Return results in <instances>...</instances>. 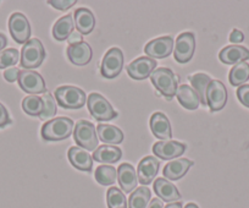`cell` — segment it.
I'll list each match as a JSON object with an SVG mask.
<instances>
[{"mask_svg":"<svg viewBox=\"0 0 249 208\" xmlns=\"http://www.w3.org/2000/svg\"><path fill=\"white\" fill-rule=\"evenodd\" d=\"M150 80L154 87L167 99H171L174 95H176L179 78L172 70L167 68L155 69L150 75Z\"/></svg>","mask_w":249,"mask_h":208,"instance_id":"cell-1","label":"cell"},{"mask_svg":"<svg viewBox=\"0 0 249 208\" xmlns=\"http://www.w3.org/2000/svg\"><path fill=\"white\" fill-rule=\"evenodd\" d=\"M75 124L69 118H56L48 121L42 126V138L44 141H62L70 137Z\"/></svg>","mask_w":249,"mask_h":208,"instance_id":"cell-2","label":"cell"},{"mask_svg":"<svg viewBox=\"0 0 249 208\" xmlns=\"http://www.w3.org/2000/svg\"><path fill=\"white\" fill-rule=\"evenodd\" d=\"M45 59V50L42 42L37 38H32L26 44H23L21 50L20 63L21 66L27 70L37 69L42 65Z\"/></svg>","mask_w":249,"mask_h":208,"instance_id":"cell-3","label":"cell"},{"mask_svg":"<svg viewBox=\"0 0 249 208\" xmlns=\"http://www.w3.org/2000/svg\"><path fill=\"white\" fill-rule=\"evenodd\" d=\"M57 104L66 109H80L86 104V93L75 86H61L55 91Z\"/></svg>","mask_w":249,"mask_h":208,"instance_id":"cell-4","label":"cell"},{"mask_svg":"<svg viewBox=\"0 0 249 208\" xmlns=\"http://www.w3.org/2000/svg\"><path fill=\"white\" fill-rule=\"evenodd\" d=\"M87 107L93 118L98 121H109L117 116L109 102L97 92H93L87 98Z\"/></svg>","mask_w":249,"mask_h":208,"instance_id":"cell-5","label":"cell"},{"mask_svg":"<svg viewBox=\"0 0 249 208\" xmlns=\"http://www.w3.org/2000/svg\"><path fill=\"white\" fill-rule=\"evenodd\" d=\"M73 138L81 148L86 151H95L98 146V136L95 126L87 120H80L73 128Z\"/></svg>","mask_w":249,"mask_h":208,"instance_id":"cell-6","label":"cell"},{"mask_svg":"<svg viewBox=\"0 0 249 208\" xmlns=\"http://www.w3.org/2000/svg\"><path fill=\"white\" fill-rule=\"evenodd\" d=\"M124 69V54L120 48H111L107 52L100 65V73L105 78H115Z\"/></svg>","mask_w":249,"mask_h":208,"instance_id":"cell-7","label":"cell"},{"mask_svg":"<svg viewBox=\"0 0 249 208\" xmlns=\"http://www.w3.org/2000/svg\"><path fill=\"white\" fill-rule=\"evenodd\" d=\"M196 50V38L191 32H183L177 37L174 57L177 63L186 64L193 58Z\"/></svg>","mask_w":249,"mask_h":208,"instance_id":"cell-8","label":"cell"},{"mask_svg":"<svg viewBox=\"0 0 249 208\" xmlns=\"http://www.w3.org/2000/svg\"><path fill=\"white\" fill-rule=\"evenodd\" d=\"M18 85L21 90L28 95H37L39 93L47 92L44 78L42 75L32 70H22L18 74Z\"/></svg>","mask_w":249,"mask_h":208,"instance_id":"cell-9","label":"cell"},{"mask_svg":"<svg viewBox=\"0 0 249 208\" xmlns=\"http://www.w3.org/2000/svg\"><path fill=\"white\" fill-rule=\"evenodd\" d=\"M9 31L14 40L18 44H26L30 40L31 26L27 18L21 13H14L9 19Z\"/></svg>","mask_w":249,"mask_h":208,"instance_id":"cell-10","label":"cell"},{"mask_svg":"<svg viewBox=\"0 0 249 208\" xmlns=\"http://www.w3.org/2000/svg\"><path fill=\"white\" fill-rule=\"evenodd\" d=\"M227 90L219 80H212L207 91V104L210 112H219L226 106Z\"/></svg>","mask_w":249,"mask_h":208,"instance_id":"cell-11","label":"cell"},{"mask_svg":"<svg viewBox=\"0 0 249 208\" xmlns=\"http://www.w3.org/2000/svg\"><path fill=\"white\" fill-rule=\"evenodd\" d=\"M174 50V39L170 36L166 37L155 38L150 40L144 48V52L152 59H164L171 56Z\"/></svg>","mask_w":249,"mask_h":208,"instance_id":"cell-12","label":"cell"},{"mask_svg":"<svg viewBox=\"0 0 249 208\" xmlns=\"http://www.w3.org/2000/svg\"><path fill=\"white\" fill-rule=\"evenodd\" d=\"M157 61L149 57H141V58L133 60L130 65H127L126 70L130 77L135 80H144L150 77L153 71L157 68Z\"/></svg>","mask_w":249,"mask_h":208,"instance_id":"cell-13","label":"cell"},{"mask_svg":"<svg viewBox=\"0 0 249 208\" xmlns=\"http://www.w3.org/2000/svg\"><path fill=\"white\" fill-rule=\"evenodd\" d=\"M184 151H186V145L178 141H159L153 146V153L165 161L179 157L183 154Z\"/></svg>","mask_w":249,"mask_h":208,"instance_id":"cell-14","label":"cell"},{"mask_svg":"<svg viewBox=\"0 0 249 208\" xmlns=\"http://www.w3.org/2000/svg\"><path fill=\"white\" fill-rule=\"evenodd\" d=\"M160 162L158 161L153 155H148L144 157L142 161L138 164L137 169V176H138V183L144 185H149L153 183L154 178L157 176L158 171H159Z\"/></svg>","mask_w":249,"mask_h":208,"instance_id":"cell-15","label":"cell"},{"mask_svg":"<svg viewBox=\"0 0 249 208\" xmlns=\"http://www.w3.org/2000/svg\"><path fill=\"white\" fill-rule=\"evenodd\" d=\"M219 59L226 65H237L249 60V50L242 45H227L219 53Z\"/></svg>","mask_w":249,"mask_h":208,"instance_id":"cell-16","label":"cell"},{"mask_svg":"<svg viewBox=\"0 0 249 208\" xmlns=\"http://www.w3.org/2000/svg\"><path fill=\"white\" fill-rule=\"evenodd\" d=\"M117 180L124 193L132 192L138 184L137 171L130 163H124L117 169Z\"/></svg>","mask_w":249,"mask_h":208,"instance_id":"cell-17","label":"cell"},{"mask_svg":"<svg viewBox=\"0 0 249 208\" xmlns=\"http://www.w3.org/2000/svg\"><path fill=\"white\" fill-rule=\"evenodd\" d=\"M66 52H68L69 60L77 66L87 65L92 59V48L87 42L69 45Z\"/></svg>","mask_w":249,"mask_h":208,"instance_id":"cell-18","label":"cell"},{"mask_svg":"<svg viewBox=\"0 0 249 208\" xmlns=\"http://www.w3.org/2000/svg\"><path fill=\"white\" fill-rule=\"evenodd\" d=\"M69 161L75 167L76 169L81 171H92L93 159L89 153L81 147H71L69 150Z\"/></svg>","mask_w":249,"mask_h":208,"instance_id":"cell-19","label":"cell"},{"mask_svg":"<svg viewBox=\"0 0 249 208\" xmlns=\"http://www.w3.org/2000/svg\"><path fill=\"white\" fill-rule=\"evenodd\" d=\"M154 191L158 197L164 202L174 203L181 200V193L178 192L176 186L164 178H159L154 181Z\"/></svg>","mask_w":249,"mask_h":208,"instance_id":"cell-20","label":"cell"},{"mask_svg":"<svg viewBox=\"0 0 249 208\" xmlns=\"http://www.w3.org/2000/svg\"><path fill=\"white\" fill-rule=\"evenodd\" d=\"M150 129H152L153 135L160 140H169L172 136L169 119L164 113H160V112L154 113L150 118Z\"/></svg>","mask_w":249,"mask_h":208,"instance_id":"cell-21","label":"cell"},{"mask_svg":"<svg viewBox=\"0 0 249 208\" xmlns=\"http://www.w3.org/2000/svg\"><path fill=\"white\" fill-rule=\"evenodd\" d=\"M73 23L81 35H89L95 27V18L90 10L80 8L73 13Z\"/></svg>","mask_w":249,"mask_h":208,"instance_id":"cell-22","label":"cell"},{"mask_svg":"<svg viewBox=\"0 0 249 208\" xmlns=\"http://www.w3.org/2000/svg\"><path fill=\"white\" fill-rule=\"evenodd\" d=\"M176 97L179 104L188 111H196L200 104V98L198 93L188 85H179L177 88Z\"/></svg>","mask_w":249,"mask_h":208,"instance_id":"cell-23","label":"cell"},{"mask_svg":"<svg viewBox=\"0 0 249 208\" xmlns=\"http://www.w3.org/2000/svg\"><path fill=\"white\" fill-rule=\"evenodd\" d=\"M193 166V162L190 159L181 158L167 163L164 168V176L170 180H178L182 176L186 175L188 169Z\"/></svg>","mask_w":249,"mask_h":208,"instance_id":"cell-24","label":"cell"},{"mask_svg":"<svg viewBox=\"0 0 249 208\" xmlns=\"http://www.w3.org/2000/svg\"><path fill=\"white\" fill-rule=\"evenodd\" d=\"M97 135L99 136L100 141L109 146H116L124 141V133L119 128L107 124H100L97 128Z\"/></svg>","mask_w":249,"mask_h":208,"instance_id":"cell-25","label":"cell"},{"mask_svg":"<svg viewBox=\"0 0 249 208\" xmlns=\"http://www.w3.org/2000/svg\"><path fill=\"white\" fill-rule=\"evenodd\" d=\"M73 28H75L73 15L68 14V15L62 16L61 19H59L54 23V27H53V37L56 40H60V42L68 39L71 36V33L73 32Z\"/></svg>","mask_w":249,"mask_h":208,"instance_id":"cell-26","label":"cell"},{"mask_svg":"<svg viewBox=\"0 0 249 208\" xmlns=\"http://www.w3.org/2000/svg\"><path fill=\"white\" fill-rule=\"evenodd\" d=\"M122 157V152L116 146L103 145L93 153V158L99 163H116Z\"/></svg>","mask_w":249,"mask_h":208,"instance_id":"cell-27","label":"cell"},{"mask_svg":"<svg viewBox=\"0 0 249 208\" xmlns=\"http://www.w3.org/2000/svg\"><path fill=\"white\" fill-rule=\"evenodd\" d=\"M188 81L192 83V88L198 93L200 98V104L208 106L207 104V91L208 86L212 82V78L207 74H196V75L188 76Z\"/></svg>","mask_w":249,"mask_h":208,"instance_id":"cell-28","label":"cell"},{"mask_svg":"<svg viewBox=\"0 0 249 208\" xmlns=\"http://www.w3.org/2000/svg\"><path fill=\"white\" fill-rule=\"evenodd\" d=\"M152 192L148 188L141 186L131 193L128 198V208H148L150 203Z\"/></svg>","mask_w":249,"mask_h":208,"instance_id":"cell-29","label":"cell"},{"mask_svg":"<svg viewBox=\"0 0 249 208\" xmlns=\"http://www.w3.org/2000/svg\"><path fill=\"white\" fill-rule=\"evenodd\" d=\"M249 80V64L239 63L231 69L229 81L232 86H242Z\"/></svg>","mask_w":249,"mask_h":208,"instance_id":"cell-30","label":"cell"},{"mask_svg":"<svg viewBox=\"0 0 249 208\" xmlns=\"http://www.w3.org/2000/svg\"><path fill=\"white\" fill-rule=\"evenodd\" d=\"M95 180L103 186L112 185L117 180V170L112 166H100L95 169Z\"/></svg>","mask_w":249,"mask_h":208,"instance_id":"cell-31","label":"cell"},{"mask_svg":"<svg viewBox=\"0 0 249 208\" xmlns=\"http://www.w3.org/2000/svg\"><path fill=\"white\" fill-rule=\"evenodd\" d=\"M22 109L26 114L32 116H39L43 111L42 97L30 95L22 100Z\"/></svg>","mask_w":249,"mask_h":208,"instance_id":"cell-32","label":"cell"},{"mask_svg":"<svg viewBox=\"0 0 249 208\" xmlns=\"http://www.w3.org/2000/svg\"><path fill=\"white\" fill-rule=\"evenodd\" d=\"M107 202L109 208H127V198L124 191L117 188H110L107 190Z\"/></svg>","mask_w":249,"mask_h":208,"instance_id":"cell-33","label":"cell"},{"mask_svg":"<svg viewBox=\"0 0 249 208\" xmlns=\"http://www.w3.org/2000/svg\"><path fill=\"white\" fill-rule=\"evenodd\" d=\"M21 56L18 49L9 48V49L0 52V69H6L10 66L16 65L20 60Z\"/></svg>","mask_w":249,"mask_h":208,"instance_id":"cell-34","label":"cell"},{"mask_svg":"<svg viewBox=\"0 0 249 208\" xmlns=\"http://www.w3.org/2000/svg\"><path fill=\"white\" fill-rule=\"evenodd\" d=\"M43 100V111L40 113L39 118L42 120H47V119L53 118L56 114V102H55L54 97L49 93L42 95Z\"/></svg>","mask_w":249,"mask_h":208,"instance_id":"cell-35","label":"cell"},{"mask_svg":"<svg viewBox=\"0 0 249 208\" xmlns=\"http://www.w3.org/2000/svg\"><path fill=\"white\" fill-rule=\"evenodd\" d=\"M237 98L244 107L249 108V85L239 86L237 90Z\"/></svg>","mask_w":249,"mask_h":208,"instance_id":"cell-36","label":"cell"},{"mask_svg":"<svg viewBox=\"0 0 249 208\" xmlns=\"http://www.w3.org/2000/svg\"><path fill=\"white\" fill-rule=\"evenodd\" d=\"M50 5L57 10H68L76 4V0H50Z\"/></svg>","mask_w":249,"mask_h":208,"instance_id":"cell-37","label":"cell"},{"mask_svg":"<svg viewBox=\"0 0 249 208\" xmlns=\"http://www.w3.org/2000/svg\"><path fill=\"white\" fill-rule=\"evenodd\" d=\"M11 124V119L9 116L8 111H6L5 107L0 103V128H4V126Z\"/></svg>","mask_w":249,"mask_h":208,"instance_id":"cell-38","label":"cell"},{"mask_svg":"<svg viewBox=\"0 0 249 208\" xmlns=\"http://www.w3.org/2000/svg\"><path fill=\"white\" fill-rule=\"evenodd\" d=\"M18 74H20V70L18 68H10L4 73V78L8 82H15L16 80H18Z\"/></svg>","mask_w":249,"mask_h":208,"instance_id":"cell-39","label":"cell"},{"mask_svg":"<svg viewBox=\"0 0 249 208\" xmlns=\"http://www.w3.org/2000/svg\"><path fill=\"white\" fill-rule=\"evenodd\" d=\"M244 40V35L238 30H233L230 35V42L231 43H242Z\"/></svg>","mask_w":249,"mask_h":208,"instance_id":"cell-40","label":"cell"},{"mask_svg":"<svg viewBox=\"0 0 249 208\" xmlns=\"http://www.w3.org/2000/svg\"><path fill=\"white\" fill-rule=\"evenodd\" d=\"M68 40H69V44H70V45L78 44V43L83 42L82 35H81V33L78 32V31H73V32L71 33L70 37L68 38Z\"/></svg>","mask_w":249,"mask_h":208,"instance_id":"cell-41","label":"cell"},{"mask_svg":"<svg viewBox=\"0 0 249 208\" xmlns=\"http://www.w3.org/2000/svg\"><path fill=\"white\" fill-rule=\"evenodd\" d=\"M148 208H164V202L160 198H154V200L150 201Z\"/></svg>","mask_w":249,"mask_h":208,"instance_id":"cell-42","label":"cell"},{"mask_svg":"<svg viewBox=\"0 0 249 208\" xmlns=\"http://www.w3.org/2000/svg\"><path fill=\"white\" fill-rule=\"evenodd\" d=\"M6 44H8V39H6V37L3 33H0V52H3L4 48L6 47Z\"/></svg>","mask_w":249,"mask_h":208,"instance_id":"cell-43","label":"cell"},{"mask_svg":"<svg viewBox=\"0 0 249 208\" xmlns=\"http://www.w3.org/2000/svg\"><path fill=\"white\" fill-rule=\"evenodd\" d=\"M164 208H182V203L181 202H174V203H169L166 207Z\"/></svg>","mask_w":249,"mask_h":208,"instance_id":"cell-44","label":"cell"},{"mask_svg":"<svg viewBox=\"0 0 249 208\" xmlns=\"http://www.w3.org/2000/svg\"><path fill=\"white\" fill-rule=\"evenodd\" d=\"M184 208H199V207H198L196 203H188V205H186V207Z\"/></svg>","mask_w":249,"mask_h":208,"instance_id":"cell-45","label":"cell"}]
</instances>
